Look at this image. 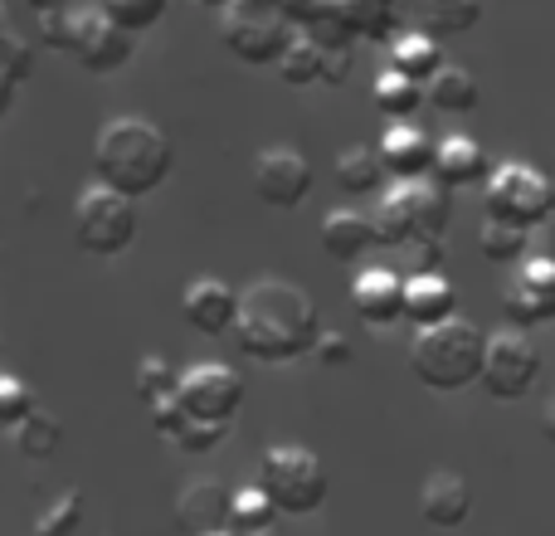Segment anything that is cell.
<instances>
[{
	"label": "cell",
	"instance_id": "cell-30",
	"mask_svg": "<svg viewBox=\"0 0 555 536\" xmlns=\"http://www.w3.org/2000/svg\"><path fill=\"white\" fill-rule=\"evenodd\" d=\"M527 240H531V230H521V225H507V220H482V230H478V254L488 264H521V259H531L527 254Z\"/></svg>",
	"mask_w": 555,
	"mask_h": 536
},
{
	"label": "cell",
	"instance_id": "cell-18",
	"mask_svg": "<svg viewBox=\"0 0 555 536\" xmlns=\"http://www.w3.org/2000/svg\"><path fill=\"white\" fill-rule=\"evenodd\" d=\"M375 152H380L385 171H390L395 181H424V176H434L439 142H434L424 127H414V123H395V127H385V137H380Z\"/></svg>",
	"mask_w": 555,
	"mask_h": 536
},
{
	"label": "cell",
	"instance_id": "cell-4",
	"mask_svg": "<svg viewBox=\"0 0 555 536\" xmlns=\"http://www.w3.org/2000/svg\"><path fill=\"white\" fill-rule=\"evenodd\" d=\"M297 35H302V20L293 0H234L230 10H220V39L240 64H278Z\"/></svg>",
	"mask_w": 555,
	"mask_h": 536
},
{
	"label": "cell",
	"instance_id": "cell-12",
	"mask_svg": "<svg viewBox=\"0 0 555 536\" xmlns=\"http://www.w3.org/2000/svg\"><path fill=\"white\" fill-rule=\"evenodd\" d=\"M181 405L191 420H210V424H234L244 405V375L234 366H220V361H201L181 375Z\"/></svg>",
	"mask_w": 555,
	"mask_h": 536
},
{
	"label": "cell",
	"instance_id": "cell-39",
	"mask_svg": "<svg viewBox=\"0 0 555 536\" xmlns=\"http://www.w3.org/2000/svg\"><path fill=\"white\" fill-rule=\"evenodd\" d=\"M351 64H356V49H351V44H336V49H326L322 84H326V88H341L346 78H351Z\"/></svg>",
	"mask_w": 555,
	"mask_h": 536
},
{
	"label": "cell",
	"instance_id": "cell-35",
	"mask_svg": "<svg viewBox=\"0 0 555 536\" xmlns=\"http://www.w3.org/2000/svg\"><path fill=\"white\" fill-rule=\"evenodd\" d=\"M83 522V493H64L35 518V536H74Z\"/></svg>",
	"mask_w": 555,
	"mask_h": 536
},
{
	"label": "cell",
	"instance_id": "cell-17",
	"mask_svg": "<svg viewBox=\"0 0 555 536\" xmlns=\"http://www.w3.org/2000/svg\"><path fill=\"white\" fill-rule=\"evenodd\" d=\"M181 312L185 322L201 336H234V322H240V293L220 278H195L181 293Z\"/></svg>",
	"mask_w": 555,
	"mask_h": 536
},
{
	"label": "cell",
	"instance_id": "cell-24",
	"mask_svg": "<svg viewBox=\"0 0 555 536\" xmlns=\"http://www.w3.org/2000/svg\"><path fill=\"white\" fill-rule=\"evenodd\" d=\"M424 103H429L434 113H449V117L473 113V107H478V78H473L463 64H443L439 74L424 84Z\"/></svg>",
	"mask_w": 555,
	"mask_h": 536
},
{
	"label": "cell",
	"instance_id": "cell-32",
	"mask_svg": "<svg viewBox=\"0 0 555 536\" xmlns=\"http://www.w3.org/2000/svg\"><path fill=\"white\" fill-rule=\"evenodd\" d=\"M371 98H375V107H380V113L410 117V113H420V103H424V84H414V78H404V74H395V68H385V74H375Z\"/></svg>",
	"mask_w": 555,
	"mask_h": 536
},
{
	"label": "cell",
	"instance_id": "cell-34",
	"mask_svg": "<svg viewBox=\"0 0 555 536\" xmlns=\"http://www.w3.org/2000/svg\"><path fill=\"white\" fill-rule=\"evenodd\" d=\"M181 391V371H176L166 356H142L137 361V395H142V405L152 400H166V395Z\"/></svg>",
	"mask_w": 555,
	"mask_h": 536
},
{
	"label": "cell",
	"instance_id": "cell-3",
	"mask_svg": "<svg viewBox=\"0 0 555 536\" xmlns=\"http://www.w3.org/2000/svg\"><path fill=\"white\" fill-rule=\"evenodd\" d=\"M482 361H488V332H478L468 317H449L439 327L414 332L410 371L439 395L468 391L473 381H482Z\"/></svg>",
	"mask_w": 555,
	"mask_h": 536
},
{
	"label": "cell",
	"instance_id": "cell-37",
	"mask_svg": "<svg viewBox=\"0 0 555 536\" xmlns=\"http://www.w3.org/2000/svg\"><path fill=\"white\" fill-rule=\"evenodd\" d=\"M230 439V424H210V420H185L181 434H176L171 444H181L185 454H210L215 444Z\"/></svg>",
	"mask_w": 555,
	"mask_h": 536
},
{
	"label": "cell",
	"instance_id": "cell-16",
	"mask_svg": "<svg viewBox=\"0 0 555 536\" xmlns=\"http://www.w3.org/2000/svg\"><path fill=\"white\" fill-rule=\"evenodd\" d=\"M404 288H410V278H400L395 268H380V264L356 273V283H351L356 317H361L365 327H375V332L404 322Z\"/></svg>",
	"mask_w": 555,
	"mask_h": 536
},
{
	"label": "cell",
	"instance_id": "cell-21",
	"mask_svg": "<svg viewBox=\"0 0 555 536\" xmlns=\"http://www.w3.org/2000/svg\"><path fill=\"white\" fill-rule=\"evenodd\" d=\"M492 166H488V152H482L473 137L453 132L439 142V156H434V181L449 186V191H468V186H488Z\"/></svg>",
	"mask_w": 555,
	"mask_h": 536
},
{
	"label": "cell",
	"instance_id": "cell-13",
	"mask_svg": "<svg viewBox=\"0 0 555 536\" xmlns=\"http://www.w3.org/2000/svg\"><path fill=\"white\" fill-rule=\"evenodd\" d=\"M312 186H317L312 162H307L302 152H293V146H269V152L254 156V191H259V201L273 205V210H297V205H307Z\"/></svg>",
	"mask_w": 555,
	"mask_h": 536
},
{
	"label": "cell",
	"instance_id": "cell-41",
	"mask_svg": "<svg viewBox=\"0 0 555 536\" xmlns=\"http://www.w3.org/2000/svg\"><path fill=\"white\" fill-rule=\"evenodd\" d=\"M29 10H35V15H68L74 0H29Z\"/></svg>",
	"mask_w": 555,
	"mask_h": 536
},
{
	"label": "cell",
	"instance_id": "cell-2",
	"mask_svg": "<svg viewBox=\"0 0 555 536\" xmlns=\"http://www.w3.org/2000/svg\"><path fill=\"white\" fill-rule=\"evenodd\" d=\"M171 137L146 117H113L98 127L93 137V176L107 191H122L132 201L162 191V181L171 176Z\"/></svg>",
	"mask_w": 555,
	"mask_h": 536
},
{
	"label": "cell",
	"instance_id": "cell-8",
	"mask_svg": "<svg viewBox=\"0 0 555 536\" xmlns=\"http://www.w3.org/2000/svg\"><path fill=\"white\" fill-rule=\"evenodd\" d=\"M482 205H488L492 220L537 230L555 210V176L537 171L527 162H502V166H492L488 186H482Z\"/></svg>",
	"mask_w": 555,
	"mask_h": 536
},
{
	"label": "cell",
	"instance_id": "cell-44",
	"mask_svg": "<svg viewBox=\"0 0 555 536\" xmlns=\"http://www.w3.org/2000/svg\"><path fill=\"white\" fill-rule=\"evenodd\" d=\"M215 536H240V532H234V527H230V532H215Z\"/></svg>",
	"mask_w": 555,
	"mask_h": 536
},
{
	"label": "cell",
	"instance_id": "cell-9",
	"mask_svg": "<svg viewBox=\"0 0 555 536\" xmlns=\"http://www.w3.org/2000/svg\"><path fill=\"white\" fill-rule=\"evenodd\" d=\"M74 240H78V250L93 254V259H117V254H127L137 240V201L122 191H107V186L83 191L74 205Z\"/></svg>",
	"mask_w": 555,
	"mask_h": 536
},
{
	"label": "cell",
	"instance_id": "cell-20",
	"mask_svg": "<svg viewBox=\"0 0 555 536\" xmlns=\"http://www.w3.org/2000/svg\"><path fill=\"white\" fill-rule=\"evenodd\" d=\"M459 317V288L443 273H410V288H404V322H414V332L424 327H439Z\"/></svg>",
	"mask_w": 555,
	"mask_h": 536
},
{
	"label": "cell",
	"instance_id": "cell-38",
	"mask_svg": "<svg viewBox=\"0 0 555 536\" xmlns=\"http://www.w3.org/2000/svg\"><path fill=\"white\" fill-rule=\"evenodd\" d=\"M146 420H152V430L162 434V439H176V434H181V424L191 420V414H185L181 395H166V400H152V405H146Z\"/></svg>",
	"mask_w": 555,
	"mask_h": 536
},
{
	"label": "cell",
	"instance_id": "cell-40",
	"mask_svg": "<svg viewBox=\"0 0 555 536\" xmlns=\"http://www.w3.org/2000/svg\"><path fill=\"white\" fill-rule=\"evenodd\" d=\"M312 356L322 366H346V361H351V336H346V332H322V342H317Z\"/></svg>",
	"mask_w": 555,
	"mask_h": 536
},
{
	"label": "cell",
	"instance_id": "cell-14",
	"mask_svg": "<svg viewBox=\"0 0 555 536\" xmlns=\"http://www.w3.org/2000/svg\"><path fill=\"white\" fill-rule=\"evenodd\" d=\"M502 307H507L512 327H541L555 322V259L551 254H531L517 264V273L502 288Z\"/></svg>",
	"mask_w": 555,
	"mask_h": 536
},
{
	"label": "cell",
	"instance_id": "cell-26",
	"mask_svg": "<svg viewBox=\"0 0 555 536\" xmlns=\"http://www.w3.org/2000/svg\"><path fill=\"white\" fill-rule=\"evenodd\" d=\"M278 78H283L287 88H312V84H322V68H326V44L322 39H312L302 29V35L293 39V44L283 49V59H278Z\"/></svg>",
	"mask_w": 555,
	"mask_h": 536
},
{
	"label": "cell",
	"instance_id": "cell-29",
	"mask_svg": "<svg viewBox=\"0 0 555 536\" xmlns=\"http://www.w3.org/2000/svg\"><path fill=\"white\" fill-rule=\"evenodd\" d=\"M25 78H29V49L20 44V35L10 29L5 10H0V117L10 113V103H15Z\"/></svg>",
	"mask_w": 555,
	"mask_h": 536
},
{
	"label": "cell",
	"instance_id": "cell-31",
	"mask_svg": "<svg viewBox=\"0 0 555 536\" xmlns=\"http://www.w3.org/2000/svg\"><path fill=\"white\" fill-rule=\"evenodd\" d=\"M278 518H283V512H278V502L269 498V488H263V483H249V488L234 493V532H240V536L269 532Z\"/></svg>",
	"mask_w": 555,
	"mask_h": 536
},
{
	"label": "cell",
	"instance_id": "cell-10",
	"mask_svg": "<svg viewBox=\"0 0 555 536\" xmlns=\"http://www.w3.org/2000/svg\"><path fill=\"white\" fill-rule=\"evenodd\" d=\"M263 488L283 518H312L326 502V469L302 444H273L263 454Z\"/></svg>",
	"mask_w": 555,
	"mask_h": 536
},
{
	"label": "cell",
	"instance_id": "cell-33",
	"mask_svg": "<svg viewBox=\"0 0 555 536\" xmlns=\"http://www.w3.org/2000/svg\"><path fill=\"white\" fill-rule=\"evenodd\" d=\"M98 10H103L113 25H122L127 35H146V29L166 15V0H98Z\"/></svg>",
	"mask_w": 555,
	"mask_h": 536
},
{
	"label": "cell",
	"instance_id": "cell-15",
	"mask_svg": "<svg viewBox=\"0 0 555 536\" xmlns=\"http://www.w3.org/2000/svg\"><path fill=\"white\" fill-rule=\"evenodd\" d=\"M176 527L185 536H215L234 527V493H224V483L195 478L176 493Z\"/></svg>",
	"mask_w": 555,
	"mask_h": 536
},
{
	"label": "cell",
	"instance_id": "cell-5",
	"mask_svg": "<svg viewBox=\"0 0 555 536\" xmlns=\"http://www.w3.org/2000/svg\"><path fill=\"white\" fill-rule=\"evenodd\" d=\"M453 215V191L439 186L434 176L424 181H400L385 191L380 210H375V234L385 250H410L414 240H443Z\"/></svg>",
	"mask_w": 555,
	"mask_h": 536
},
{
	"label": "cell",
	"instance_id": "cell-43",
	"mask_svg": "<svg viewBox=\"0 0 555 536\" xmlns=\"http://www.w3.org/2000/svg\"><path fill=\"white\" fill-rule=\"evenodd\" d=\"M201 5H205V10H230L234 0H201Z\"/></svg>",
	"mask_w": 555,
	"mask_h": 536
},
{
	"label": "cell",
	"instance_id": "cell-42",
	"mask_svg": "<svg viewBox=\"0 0 555 536\" xmlns=\"http://www.w3.org/2000/svg\"><path fill=\"white\" fill-rule=\"evenodd\" d=\"M546 439H551V444H555V400H551V405H546Z\"/></svg>",
	"mask_w": 555,
	"mask_h": 536
},
{
	"label": "cell",
	"instance_id": "cell-36",
	"mask_svg": "<svg viewBox=\"0 0 555 536\" xmlns=\"http://www.w3.org/2000/svg\"><path fill=\"white\" fill-rule=\"evenodd\" d=\"M35 410H39L35 391L20 375H0V430H20Z\"/></svg>",
	"mask_w": 555,
	"mask_h": 536
},
{
	"label": "cell",
	"instance_id": "cell-22",
	"mask_svg": "<svg viewBox=\"0 0 555 536\" xmlns=\"http://www.w3.org/2000/svg\"><path fill=\"white\" fill-rule=\"evenodd\" d=\"M375 244H380V234H375V215L332 210V215L322 220V250H326V259L356 264V259H365Z\"/></svg>",
	"mask_w": 555,
	"mask_h": 536
},
{
	"label": "cell",
	"instance_id": "cell-27",
	"mask_svg": "<svg viewBox=\"0 0 555 536\" xmlns=\"http://www.w3.org/2000/svg\"><path fill=\"white\" fill-rule=\"evenodd\" d=\"M385 162L380 152H371V146H346V152H336V181H341V191L351 195H375L385 191Z\"/></svg>",
	"mask_w": 555,
	"mask_h": 536
},
{
	"label": "cell",
	"instance_id": "cell-19",
	"mask_svg": "<svg viewBox=\"0 0 555 536\" xmlns=\"http://www.w3.org/2000/svg\"><path fill=\"white\" fill-rule=\"evenodd\" d=\"M420 512H424V522H429V527H439V532L463 527V522H468V512H473L468 478H459V473H449V469L429 473V478H424V493H420Z\"/></svg>",
	"mask_w": 555,
	"mask_h": 536
},
{
	"label": "cell",
	"instance_id": "cell-6",
	"mask_svg": "<svg viewBox=\"0 0 555 536\" xmlns=\"http://www.w3.org/2000/svg\"><path fill=\"white\" fill-rule=\"evenodd\" d=\"M39 35L49 49L78 59L88 74H117L132 59V35L103 15V10H68V15H39Z\"/></svg>",
	"mask_w": 555,
	"mask_h": 536
},
{
	"label": "cell",
	"instance_id": "cell-1",
	"mask_svg": "<svg viewBox=\"0 0 555 536\" xmlns=\"http://www.w3.org/2000/svg\"><path fill=\"white\" fill-rule=\"evenodd\" d=\"M322 307L307 288L287 278H259L240 293V322H234V346L249 361L287 366L302 361L322 342Z\"/></svg>",
	"mask_w": 555,
	"mask_h": 536
},
{
	"label": "cell",
	"instance_id": "cell-23",
	"mask_svg": "<svg viewBox=\"0 0 555 536\" xmlns=\"http://www.w3.org/2000/svg\"><path fill=\"white\" fill-rule=\"evenodd\" d=\"M385 68L414 78V84H429V78L443 68V49L429 29H400V35L390 39V64Z\"/></svg>",
	"mask_w": 555,
	"mask_h": 536
},
{
	"label": "cell",
	"instance_id": "cell-25",
	"mask_svg": "<svg viewBox=\"0 0 555 536\" xmlns=\"http://www.w3.org/2000/svg\"><path fill=\"white\" fill-rule=\"evenodd\" d=\"M482 20V0H424L420 10V29H429L434 39H463L473 35Z\"/></svg>",
	"mask_w": 555,
	"mask_h": 536
},
{
	"label": "cell",
	"instance_id": "cell-7",
	"mask_svg": "<svg viewBox=\"0 0 555 536\" xmlns=\"http://www.w3.org/2000/svg\"><path fill=\"white\" fill-rule=\"evenodd\" d=\"M297 20L326 49L400 35V0H293Z\"/></svg>",
	"mask_w": 555,
	"mask_h": 536
},
{
	"label": "cell",
	"instance_id": "cell-28",
	"mask_svg": "<svg viewBox=\"0 0 555 536\" xmlns=\"http://www.w3.org/2000/svg\"><path fill=\"white\" fill-rule=\"evenodd\" d=\"M10 439H15L20 459H29V463H44L64 449V430H59V420L49 410H35L20 430H10Z\"/></svg>",
	"mask_w": 555,
	"mask_h": 536
},
{
	"label": "cell",
	"instance_id": "cell-11",
	"mask_svg": "<svg viewBox=\"0 0 555 536\" xmlns=\"http://www.w3.org/2000/svg\"><path fill=\"white\" fill-rule=\"evenodd\" d=\"M541 375V352L521 327L488 336V361H482V385L492 400H521Z\"/></svg>",
	"mask_w": 555,
	"mask_h": 536
}]
</instances>
